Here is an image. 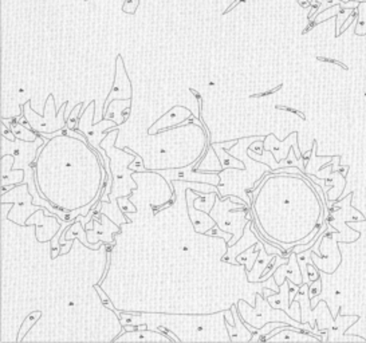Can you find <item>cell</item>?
Returning <instances> with one entry per match:
<instances>
[{
    "label": "cell",
    "instance_id": "cell-2",
    "mask_svg": "<svg viewBox=\"0 0 366 343\" xmlns=\"http://www.w3.org/2000/svg\"><path fill=\"white\" fill-rule=\"evenodd\" d=\"M286 276H288V279L292 280L295 284H299V286L303 284V276L302 272H301L298 259H296V254L294 251H292L290 257H288V264L282 265L280 268H278L277 271H275L274 279H275V283H277L278 287H280V286L284 283V280H286L284 278H286Z\"/></svg>",
    "mask_w": 366,
    "mask_h": 343
},
{
    "label": "cell",
    "instance_id": "cell-9",
    "mask_svg": "<svg viewBox=\"0 0 366 343\" xmlns=\"http://www.w3.org/2000/svg\"><path fill=\"white\" fill-rule=\"evenodd\" d=\"M140 6V0H125V3L122 6V12L125 14H130V15H135L137 8Z\"/></svg>",
    "mask_w": 366,
    "mask_h": 343
},
{
    "label": "cell",
    "instance_id": "cell-3",
    "mask_svg": "<svg viewBox=\"0 0 366 343\" xmlns=\"http://www.w3.org/2000/svg\"><path fill=\"white\" fill-rule=\"evenodd\" d=\"M2 122L6 123V125L11 129L14 135H15L18 140H20V141L31 142L39 140V137H37L35 133H32L30 129H27V127L24 126V123H19L18 118H14V120H12V123H10V121L7 120H2Z\"/></svg>",
    "mask_w": 366,
    "mask_h": 343
},
{
    "label": "cell",
    "instance_id": "cell-10",
    "mask_svg": "<svg viewBox=\"0 0 366 343\" xmlns=\"http://www.w3.org/2000/svg\"><path fill=\"white\" fill-rule=\"evenodd\" d=\"M206 235L220 236V237H223V239H224L227 243H228V240H229V236H231V235H229V233H225V232H221L220 229H219V228L216 227V225L213 227V229H212V231H211V232H206Z\"/></svg>",
    "mask_w": 366,
    "mask_h": 343
},
{
    "label": "cell",
    "instance_id": "cell-14",
    "mask_svg": "<svg viewBox=\"0 0 366 343\" xmlns=\"http://www.w3.org/2000/svg\"><path fill=\"white\" fill-rule=\"evenodd\" d=\"M278 109H283V110H287V112H291L294 113V114H298V116H301L305 120V114H302L301 112H298V110H295V109H290V108H283V106H277Z\"/></svg>",
    "mask_w": 366,
    "mask_h": 343
},
{
    "label": "cell",
    "instance_id": "cell-12",
    "mask_svg": "<svg viewBox=\"0 0 366 343\" xmlns=\"http://www.w3.org/2000/svg\"><path fill=\"white\" fill-rule=\"evenodd\" d=\"M81 108H82V105H81V104H79L78 106H75L74 112H73V114H71V117H70V118H69V121H68V122H69V127H70L71 130H74L75 122H77V118H75V117H77V114H78L79 109H81Z\"/></svg>",
    "mask_w": 366,
    "mask_h": 343
},
{
    "label": "cell",
    "instance_id": "cell-1",
    "mask_svg": "<svg viewBox=\"0 0 366 343\" xmlns=\"http://www.w3.org/2000/svg\"><path fill=\"white\" fill-rule=\"evenodd\" d=\"M359 318L357 315L354 317H345L341 313H338L334 318V323L331 327L327 330V340L329 342H349V340H357V342H365L363 338L361 336H344V334L348 331V328L351 325H354L355 322L358 321Z\"/></svg>",
    "mask_w": 366,
    "mask_h": 343
},
{
    "label": "cell",
    "instance_id": "cell-4",
    "mask_svg": "<svg viewBox=\"0 0 366 343\" xmlns=\"http://www.w3.org/2000/svg\"><path fill=\"white\" fill-rule=\"evenodd\" d=\"M136 334L137 336H125V338H116V340H167V342H171V338L165 335H161L160 332H157V334H152L149 331H139V330H136Z\"/></svg>",
    "mask_w": 366,
    "mask_h": 343
},
{
    "label": "cell",
    "instance_id": "cell-6",
    "mask_svg": "<svg viewBox=\"0 0 366 343\" xmlns=\"http://www.w3.org/2000/svg\"><path fill=\"white\" fill-rule=\"evenodd\" d=\"M41 317H42L41 311H34V313H31L30 315H28L26 319H24L22 327H20V330H19L18 342H20V340L23 339V336L26 335L27 331H28V330H30V328L35 325V322H37Z\"/></svg>",
    "mask_w": 366,
    "mask_h": 343
},
{
    "label": "cell",
    "instance_id": "cell-5",
    "mask_svg": "<svg viewBox=\"0 0 366 343\" xmlns=\"http://www.w3.org/2000/svg\"><path fill=\"white\" fill-rule=\"evenodd\" d=\"M283 326H291V325H287L286 322H267L264 327H261L260 330H258V331L255 332V336H252V338H251V340H252V342H256V340H261L265 335H269L270 332L273 331L274 328L283 327Z\"/></svg>",
    "mask_w": 366,
    "mask_h": 343
},
{
    "label": "cell",
    "instance_id": "cell-8",
    "mask_svg": "<svg viewBox=\"0 0 366 343\" xmlns=\"http://www.w3.org/2000/svg\"><path fill=\"white\" fill-rule=\"evenodd\" d=\"M306 271H307V279H309V286L313 283L314 280H317L321 278V272L318 271L317 267H314L313 261H309V263H307Z\"/></svg>",
    "mask_w": 366,
    "mask_h": 343
},
{
    "label": "cell",
    "instance_id": "cell-11",
    "mask_svg": "<svg viewBox=\"0 0 366 343\" xmlns=\"http://www.w3.org/2000/svg\"><path fill=\"white\" fill-rule=\"evenodd\" d=\"M120 209H122V212L125 213L136 212V211H137L135 205H131L130 202L127 201V198H125V200H120Z\"/></svg>",
    "mask_w": 366,
    "mask_h": 343
},
{
    "label": "cell",
    "instance_id": "cell-7",
    "mask_svg": "<svg viewBox=\"0 0 366 343\" xmlns=\"http://www.w3.org/2000/svg\"><path fill=\"white\" fill-rule=\"evenodd\" d=\"M322 292V280L321 278L317 280H314L313 283L309 286V298H310V300H313L314 298H317V296H319Z\"/></svg>",
    "mask_w": 366,
    "mask_h": 343
},
{
    "label": "cell",
    "instance_id": "cell-13",
    "mask_svg": "<svg viewBox=\"0 0 366 343\" xmlns=\"http://www.w3.org/2000/svg\"><path fill=\"white\" fill-rule=\"evenodd\" d=\"M244 2H246V0H235V2H234V3H232V4H231V7H228V8H227V10H225V11H224V12H223V15H227L228 12H229V11H232V8H235V7H236V6H238V4H240V3H244Z\"/></svg>",
    "mask_w": 366,
    "mask_h": 343
}]
</instances>
